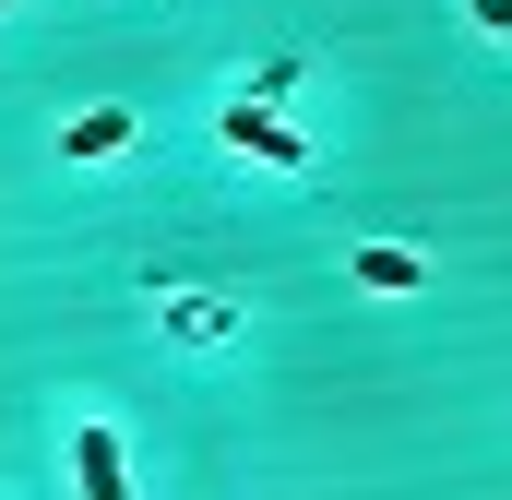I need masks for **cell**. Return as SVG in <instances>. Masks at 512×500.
Instances as JSON below:
<instances>
[{
  "label": "cell",
  "instance_id": "6da1fadb",
  "mask_svg": "<svg viewBox=\"0 0 512 500\" xmlns=\"http://www.w3.org/2000/svg\"><path fill=\"white\" fill-rule=\"evenodd\" d=\"M227 155H251V167H310V131H286L274 120V96H227Z\"/></svg>",
  "mask_w": 512,
  "mask_h": 500
},
{
  "label": "cell",
  "instance_id": "7a4b0ae2",
  "mask_svg": "<svg viewBox=\"0 0 512 500\" xmlns=\"http://www.w3.org/2000/svg\"><path fill=\"white\" fill-rule=\"evenodd\" d=\"M72 489H84V500H131V453H120V429H72Z\"/></svg>",
  "mask_w": 512,
  "mask_h": 500
},
{
  "label": "cell",
  "instance_id": "3957f363",
  "mask_svg": "<svg viewBox=\"0 0 512 500\" xmlns=\"http://www.w3.org/2000/svg\"><path fill=\"white\" fill-rule=\"evenodd\" d=\"M131 143V108H84V120L60 131V155H72V167H96V155H120Z\"/></svg>",
  "mask_w": 512,
  "mask_h": 500
},
{
  "label": "cell",
  "instance_id": "277c9868",
  "mask_svg": "<svg viewBox=\"0 0 512 500\" xmlns=\"http://www.w3.org/2000/svg\"><path fill=\"white\" fill-rule=\"evenodd\" d=\"M358 286H370V298H405V286H417V250L370 239V250H358Z\"/></svg>",
  "mask_w": 512,
  "mask_h": 500
},
{
  "label": "cell",
  "instance_id": "5b68a950",
  "mask_svg": "<svg viewBox=\"0 0 512 500\" xmlns=\"http://www.w3.org/2000/svg\"><path fill=\"white\" fill-rule=\"evenodd\" d=\"M167 334H179V346H215L227 310H215V298H167Z\"/></svg>",
  "mask_w": 512,
  "mask_h": 500
},
{
  "label": "cell",
  "instance_id": "8992f818",
  "mask_svg": "<svg viewBox=\"0 0 512 500\" xmlns=\"http://www.w3.org/2000/svg\"><path fill=\"white\" fill-rule=\"evenodd\" d=\"M465 24L477 36H512V0H465Z\"/></svg>",
  "mask_w": 512,
  "mask_h": 500
},
{
  "label": "cell",
  "instance_id": "52a82bcc",
  "mask_svg": "<svg viewBox=\"0 0 512 500\" xmlns=\"http://www.w3.org/2000/svg\"><path fill=\"white\" fill-rule=\"evenodd\" d=\"M0 12H12V0H0Z\"/></svg>",
  "mask_w": 512,
  "mask_h": 500
}]
</instances>
